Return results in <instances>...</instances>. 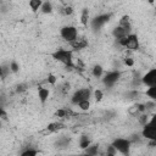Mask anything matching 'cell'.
Wrapping results in <instances>:
<instances>
[{
    "instance_id": "obj_2",
    "label": "cell",
    "mask_w": 156,
    "mask_h": 156,
    "mask_svg": "<svg viewBox=\"0 0 156 156\" xmlns=\"http://www.w3.org/2000/svg\"><path fill=\"white\" fill-rule=\"evenodd\" d=\"M112 146L115 147L116 151L121 152L124 156H129L130 152V143L128 139H123V138H117L113 140Z\"/></svg>"
},
{
    "instance_id": "obj_22",
    "label": "cell",
    "mask_w": 156,
    "mask_h": 156,
    "mask_svg": "<svg viewBox=\"0 0 156 156\" xmlns=\"http://www.w3.org/2000/svg\"><path fill=\"white\" fill-rule=\"evenodd\" d=\"M37 155H38V151L34 149H27L21 154V156H37Z\"/></svg>"
},
{
    "instance_id": "obj_25",
    "label": "cell",
    "mask_w": 156,
    "mask_h": 156,
    "mask_svg": "<svg viewBox=\"0 0 156 156\" xmlns=\"http://www.w3.org/2000/svg\"><path fill=\"white\" fill-rule=\"evenodd\" d=\"M139 122H140L143 126H145V124L149 122V117H147V115H141V116L139 117Z\"/></svg>"
},
{
    "instance_id": "obj_26",
    "label": "cell",
    "mask_w": 156,
    "mask_h": 156,
    "mask_svg": "<svg viewBox=\"0 0 156 156\" xmlns=\"http://www.w3.org/2000/svg\"><path fill=\"white\" fill-rule=\"evenodd\" d=\"M115 155H116V150H115V147H113L112 145H110V146L107 147L106 156H115Z\"/></svg>"
},
{
    "instance_id": "obj_35",
    "label": "cell",
    "mask_w": 156,
    "mask_h": 156,
    "mask_svg": "<svg viewBox=\"0 0 156 156\" xmlns=\"http://www.w3.org/2000/svg\"><path fill=\"white\" fill-rule=\"evenodd\" d=\"M0 127H1V122H0Z\"/></svg>"
},
{
    "instance_id": "obj_17",
    "label": "cell",
    "mask_w": 156,
    "mask_h": 156,
    "mask_svg": "<svg viewBox=\"0 0 156 156\" xmlns=\"http://www.w3.org/2000/svg\"><path fill=\"white\" fill-rule=\"evenodd\" d=\"M41 11L44 12V13H50L51 11H52V5H51V2H49V1H46V2H43L41 4Z\"/></svg>"
},
{
    "instance_id": "obj_30",
    "label": "cell",
    "mask_w": 156,
    "mask_h": 156,
    "mask_svg": "<svg viewBox=\"0 0 156 156\" xmlns=\"http://www.w3.org/2000/svg\"><path fill=\"white\" fill-rule=\"evenodd\" d=\"M48 82H49V83H51V84H54V83L56 82V78H55V76L50 74V76H49V78H48Z\"/></svg>"
},
{
    "instance_id": "obj_21",
    "label": "cell",
    "mask_w": 156,
    "mask_h": 156,
    "mask_svg": "<svg viewBox=\"0 0 156 156\" xmlns=\"http://www.w3.org/2000/svg\"><path fill=\"white\" fill-rule=\"evenodd\" d=\"M78 106H79L80 110H83V111H88L89 107H90V102H89V100H84V101H80V102L78 104Z\"/></svg>"
},
{
    "instance_id": "obj_29",
    "label": "cell",
    "mask_w": 156,
    "mask_h": 156,
    "mask_svg": "<svg viewBox=\"0 0 156 156\" xmlns=\"http://www.w3.org/2000/svg\"><path fill=\"white\" fill-rule=\"evenodd\" d=\"M65 15H71L72 12H73V9L71 7V6H67V7H65Z\"/></svg>"
},
{
    "instance_id": "obj_11",
    "label": "cell",
    "mask_w": 156,
    "mask_h": 156,
    "mask_svg": "<svg viewBox=\"0 0 156 156\" xmlns=\"http://www.w3.org/2000/svg\"><path fill=\"white\" fill-rule=\"evenodd\" d=\"M63 128H65L63 123L52 122V123H50V124L46 127V130H45L44 133H55V132H58V130H61V129H63Z\"/></svg>"
},
{
    "instance_id": "obj_12",
    "label": "cell",
    "mask_w": 156,
    "mask_h": 156,
    "mask_svg": "<svg viewBox=\"0 0 156 156\" xmlns=\"http://www.w3.org/2000/svg\"><path fill=\"white\" fill-rule=\"evenodd\" d=\"M49 94H50L49 89H46V88H39V90H38V96H39V100H40L41 104H44V102L48 100Z\"/></svg>"
},
{
    "instance_id": "obj_31",
    "label": "cell",
    "mask_w": 156,
    "mask_h": 156,
    "mask_svg": "<svg viewBox=\"0 0 156 156\" xmlns=\"http://www.w3.org/2000/svg\"><path fill=\"white\" fill-rule=\"evenodd\" d=\"M0 117H1V118H6V112H5L1 107H0Z\"/></svg>"
},
{
    "instance_id": "obj_34",
    "label": "cell",
    "mask_w": 156,
    "mask_h": 156,
    "mask_svg": "<svg viewBox=\"0 0 156 156\" xmlns=\"http://www.w3.org/2000/svg\"><path fill=\"white\" fill-rule=\"evenodd\" d=\"M83 156H89V155H87V154H84V155H83Z\"/></svg>"
},
{
    "instance_id": "obj_33",
    "label": "cell",
    "mask_w": 156,
    "mask_h": 156,
    "mask_svg": "<svg viewBox=\"0 0 156 156\" xmlns=\"http://www.w3.org/2000/svg\"><path fill=\"white\" fill-rule=\"evenodd\" d=\"M1 74H2V68H1V65H0V77H1Z\"/></svg>"
},
{
    "instance_id": "obj_16",
    "label": "cell",
    "mask_w": 156,
    "mask_h": 156,
    "mask_svg": "<svg viewBox=\"0 0 156 156\" xmlns=\"http://www.w3.org/2000/svg\"><path fill=\"white\" fill-rule=\"evenodd\" d=\"M68 144H69V139H68V138H65V136H61V138L56 141V145H57L58 147H66V146H68Z\"/></svg>"
},
{
    "instance_id": "obj_24",
    "label": "cell",
    "mask_w": 156,
    "mask_h": 156,
    "mask_svg": "<svg viewBox=\"0 0 156 156\" xmlns=\"http://www.w3.org/2000/svg\"><path fill=\"white\" fill-rule=\"evenodd\" d=\"M9 66H10V71H11V72H17V71H18V68H20V67H18V65H17V62H15V61H12Z\"/></svg>"
},
{
    "instance_id": "obj_19",
    "label": "cell",
    "mask_w": 156,
    "mask_h": 156,
    "mask_svg": "<svg viewBox=\"0 0 156 156\" xmlns=\"http://www.w3.org/2000/svg\"><path fill=\"white\" fill-rule=\"evenodd\" d=\"M101 74H102V67L100 65L94 66V68H93V76L96 77V78H99V77H101Z\"/></svg>"
},
{
    "instance_id": "obj_6",
    "label": "cell",
    "mask_w": 156,
    "mask_h": 156,
    "mask_svg": "<svg viewBox=\"0 0 156 156\" xmlns=\"http://www.w3.org/2000/svg\"><path fill=\"white\" fill-rule=\"evenodd\" d=\"M89 98H90V90H89L88 88H83V89L77 90V91L73 94V96H72L71 101H72V104L78 105L80 101L89 100Z\"/></svg>"
},
{
    "instance_id": "obj_8",
    "label": "cell",
    "mask_w": 156,
    "mask_h": 156,
    "mask_svg": "<svg viewBox=\"0 0 156 156\" xmlns=\"http://www.w3.org/2000/svg\"><path fill=\"white\" fill-rule=\"evenodd\" d=\"M119 77H121V73L118 71H111V72H107L105 74V77L102 78V82H104V84L106 87L110 88V87H112V85H115L117 83Z\"/></svg>"
},
{
    "instance_id": "obj_4",
    "label": "cell",
    "mask_w": 156,
    "mask_h": 156,
    "mask_svg": "<svg viewBox=\"0 0 156 156\" xmlns=\"http://www.w3.org/2000/svg\"><path fill=\"white\" fill-rule=\"evenodd\" d=\"M60 34H61V37H62L66 41L72 43L73 40H76V39H77L78 30H77V28H76V27H73V26H66V27L61 28Z\"/></svg>"
},
{
    "instance_id": "obj_13",
    "label": "cell",
    "mask_w": 156,
    "mask_h": 156,
    "mask_svg": "<svg viewBox=\"0 0 156 156\" xmlns=\"http://www.w3.org/2000/svg\"><path fill=\"white\" fill-rule=\"evenodd\" d=\"M98 151H99V146L98 145H91V144L87 149H84V154H87L89 156H96Z\"/></svg>"
},
{
    "instance_id": "obj_14",
    "label": "cell",
    "mask_w": 156,
    "mask_h": 156,
    "mask_svg": "<svg viewBox=\"0 0 156 156\" xmlns=\"http://www.w3.org/2000/svg\"><path fill=\"white\" fill-rule=\"evenodd\" d=\"M91 144V141H90V139L88 138V135H82L80 136V139H79V147L80 149H87L89 145Z\"/></svg>"
},
{
    "instance_id": "obj_9",
    "label": "cell",
    "mask_w": 156,
    "mask_h": 156,
    "mask_svg": "<svg viewBox=\"0 0 156 156\" xmlns=\"http://www.w3.org/2000/svg\"><path fill=\"white\" fill-rule=\"evenodd\" d=\"M141 79V84L147 85V87H155L156 85V69H150Z\"/></svg>"
},
{
    "instance_id": "obj_10",
    "label": "cell",
    "mask_w": 156,
    "mask_h": 156,
    "mask_svg": "<svg viewBox=\"0 0 156 156\" xmlns=\"http://www.w3.org/2000/svg\"><path fill=\"white\" fill-rule=\"evenodd\" d=\"M69 44L74 50H82V49H85L88 46V41L85 39H83V38H77L76 40H73Z\"/></svg>"
},
{
    "instance_id": "obj_7",
    "label": "cell",
    "mask_w": 156,
    "mask_h": 156,
    "mask_svg": "<svg viewBox=\"0 0 156 156\" xmlns=\"http://www.w3.org/2000/svg\"><path fill=\"white\" fill-rule=\"evenodd\" d=\"M143 136L149 139V140H156V128H155V123H154V119L151 122H147L145 126H144V129H143Z\"/></svg>"
},
{
    "instance_id": "obj_15",
    "label": "cell",
    "mask_w": 156,
    "mask_h": 156,
    "mask_svg": "<svg viewBox=\"0 0 156 156\" xmlns=\"http://www.w3.org/2000/svg\"><path fill=\"white\" fill-rule=\"evenodd\" d=\"M41 1L40 0H30L29 1V6H30V9H32V11H38L40 7H41Z\"/></svg>"
},
{
    "instance_id": "obj_23",
    "label": "cell",
    "mask_w": 156,
    "mask_h": 156,
    "mask_svg": "<svg viewBox=\"0 0 156 156\" xmlns=\"http://www.w3.org/2000/svg\"><path fill=\"white\" fill-rule=\"evenodd\" d=\"M57 117H67V116H69L71 115V111L69 110H57L56 111V113H55Z\"/></svg>"
},
{
    "instance_id": "obj_27",
    "label": "cell",
    "mask_w": 156,
    "mask_h": 156,
    "mask_svg": "<svg viewBox=\"0 0 156 156\" xmlns=\"http://www.w3.org/2000/svg\"><path fill=\"white\" fill-rule=\"evenodd\" d=\"M94 95H95V100L96 101H101V99H102V91L101 90H95V93H94Z\"/></svg>"
},
{
    "instance_id": "obj_5",
    "label": "cell",
    "mask_w": 156,
    "mask_h": 156,
    "mask_svg": "<svg viewBox=\"0 0 156 156\" xmlns=\"http://www.w3.org/2000/svg\"><path fill=\"white\" fill-rule=\"evenodd\" d=\"M110 18H111V13H102V15H99V16H96V17H94V18L91 20L90 26H91L93 29L98 30V29H100L104 24H106V23L110 21Z\"/></svg>"
},
{
    "instance_id": "obj_18",
    "label": "cell",
    "mask_w": 156,
    "mask_h": 156,
    "mask_svg": "<svg viewBox=\"0 0 156 156\" xmlns=\"http://www.w3.org/2000/svg\"><path fill=\"white\" fill-rule=\"evenodd\" d=\"M146 95H147L150 99L155 100V99H156V85H155V87H149V89L146 90Z\"/></svg>"
},
{
    "instance_id": "obj_1",
    "label": "cell",
    "mask_w": 156,
    "mask_h": 156,
    "mask_svg": "<svg viewBox=\"0 0 156 156\" xmlns=\"http://www.w3.org/2000/svg\"><path fill=\"white\" fill-rule=\"evenodd\" d=\"M52 57L67 67H73V56H72V51L69 50L58 49L55 52H52Z\"/></svg>"
},
{
    "instance_id": "obj_20",
    "label": "cell",
    "mask_w": 156,
    "mask_h": 156,
    "mask_svg": "<svg viewBox=\"0 0 156 156\" xmlns=\"http://www.w3.org/2000/svg\"><path fill=\"white\" fill-rule=\"evenodd\" d=\"M88 18H89V11H88L87 9H84L83 12H82V17H80V21H82V23H83L84 26L88 24Z\"/></svg>"
},
{
    "instance_id": "obj_32",
    "label": "cell",
    "mask_w": 156,
    "mask_h": 156,
    "mask_svg": "<svg viewBox=\"0 0 156 156\" xmlns=\"http://www.w3.org/2000/svg\"><path fill=\"white\" fill-rule=\"evenodd\" d=\"M24 87H26V85H23V84L18 85V87H17V91H22V90H24V89H26Z\"/></svg>"
},
{
    "instance_id": "obj_3",
    "label": "cell",
    "mask_w": 156,
    "mask_h": 156,
    "mask_svg": "<svg viewBox=\"0 0 156 156\" xmlns=\"http://www.w3.org/2000/svg\"><path fill=\"white\" fill-rule=\"evenodd\" d=\"M118 44L121 46H124V48L130 49V50H136L139 48V40H138V37L135 34H129L126 38L119 39Z\"/></svg>"
},
{
    "instance_id": "obj_28",
    "label": "cell",
    "mask_w": 156,
    "mask_h": 156,
    "mask_svg": "<svg viewBox=\"0 0 156 156\" xmlns=\"http://www.w3.org/2000/svg\"><path fill=\"white\" fill-rule=\"evenodd\" d=\"M124 63H126L127 66H129V67H130V66H133V65H134V61H133V58L127 57V58L124 60Z\"/></svg>"
}]
</instances>
